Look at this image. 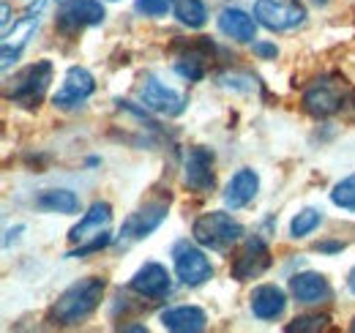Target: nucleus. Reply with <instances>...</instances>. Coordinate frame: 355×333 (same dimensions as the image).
<instances>
[{
	"label": "nucleus",
	"instance_id": "f257e3e1",
	"mask_svg": "<svg viewBox=\"0 0 355 333\" xmlns=\"http://www.w3.org/2000/svg\"><path fill=\"white\" fill-rule=\"evenodd\" d=\"M104 287H107V282L98 279V276H85V279L74 282L69 290L49 306L46 320L52 325H63V328L85 323L90 314L98 309V303L104 298Z\"/></svg>",
	"mask_w": 355,
	"mask_h": 333
},
{
	"label": "nucleus",
	"instance_id": "f03ea898",
	"mask_svg": "<svg viewBox=\"0 0 355 333\" xmlns=\"http://www.w3.org/2000/svg\"><path fill=\"white\" fill-rule=\"evenodd\" d=\"M191 235L200 246L211 251H227L232 244L241 241L243 235V227L224 210H211V213H202L194 227H191Z\"/></svg>",
	"mask_w": 355,
	"mask_h": 333
},
{
	"label": "nucleus",
	"instance_id": "7ed1b4c3",
	"mask_svg": "<svg viewBox=\"0 0 355 333\" xmlns=\"http://www.w3.org/2000/svg\"><path fill=\"white\" fill-rule=\"evenodd\" d=\"M52 83V63L49 60H36L31 66H25L6 90V99L25 107V110H33L44 101L46 87Z\"/></svg>",
	"mask_w": 355,
	"mask_h": 333
},
{
	"label": "nucleus",
	"instance_id": "20e7f679",
	"mask_svg": "<svg viewBox=\"0 0 355 333\" xmlns=\"http://www.w3.org/2000/svg\"><path fill=\"white\" fill-rule=\"evenodd\" d=\"M104 6L101 0H63L55 17V28L66 36H74L85 28L101 25L104 22Z\"/></svg>",
	"mask_w": 355,
	"mask_h": 333
},
{
	"label": "nucleus",
	"instance_id": "39448f33",
	"mask_svg": "<svg viewBox=\"0 0 355 333\" xmlns=\"http://www.w3.org/2000/svg\"><path fill=\"white\" fill-rule=\"evenodd\" d=\"M345 104H347L345 85H339L331 77H322V80L311 83L304 93V110L311 118H331V115L342 112Z\"/></svg>",
	"mask_w": 355,
	"mask_h": 333
},
{
	"label": "nucleus",
	"instance_id": "423d86ee",
	"mask_svg": "<svg viewBox=\"0 0 355 333\" xmlns=\"http://www.w3.org/2000/svg\"><path fill=\"white\" fill-rule=\"evenodd\" d=\"M254 19L268 31H293L304 25L306 11L298 0H257Z\"/></svg>",
	"mask_w": 355,
	"mask_h": 333
},
{
	"label": "nucleus",
	"instance_id": "0eeeda50",
	"mask_svg": "<svg viewBox=\"0 0 355 333\" xmlns=\"http://www.w3.org/2000/svg\"><path fill=\"white\" fill-rule=\"evenodd\" d=\"M173 262H175L178 279L186 287H200L214 276V265L205 257V251H200L197 246H191L189 241H180L173 249Z\"/></svg>",
	"mask_w": 355,
	"mask_h": 333
},
{
	"label": "nucleus",
	"instance_id": "6e6552de",
	"mask_svg": "<svg viewBox=\"0 0 355 333\" xmlns=\"http://www.w3.org/2000/svg\"><path fill=\"white\" fill-rule=\"evenodd\" d=\"M167 210H170V197L167 200H150L139 210H134L132 216L123 221V227H121V244L129 246V244L148 238L167 219Z\"/></svg>",
	"mask_w": 355,
	"mask_h": 333
},
{
	"label": "nucleus",
	"instance_id": "1a4fd4ad",
	"mask_svg": "<svg viewBox=\"0 0 355 333\" xmlns=\"http://www.w3.org/2000/svg\"><path fill=\"white\" fill-rule=\"evenodd\" d=\"M139 101L145 110L150 112H159V115H167V118H175L186 110L189 99L183 93H178L175 87H170L167 83L156 80V77H148L142 87H139Z\"/></svg>",
	"mask_w": 355,
	"mask_h": 333
},
{
	"label": "nucleus",
	"instance_id": "9d476101",
	"mask_svg": "<svg viewBox=\"0 0 355 333\" xmlns=\"http://www.w3.org/2000/svg\"><path fill=\"white\" fill-rule=\"evenodd\" d=\"M270 268V251H268L266 241L263 238H249L243 244V249L238 251V257L232 259V279L235 282H249V279H257L260 273H266Z\"/></svg>",
	"mask_w": 355,
	"mask_h": 333
},
{
	"label": "nucleus",
	"instance_id": "9b49d317",
	"mask_svg": "<svg viewBox=\"0 0 355 333\" xmlns=\"http://www.w3.org/2000/svg\"><path fill=\"white\" fill-rule=\"evenodd\" d=\"M93 90H96V80H93V74H90L88 69L71 66L66 71V77H63V85L52 96V104L58 110H74V107H80L88 99Z\"/></svg>",
	"mask_w": 355,
	"mask_h": 333
},
{
	"label": "nucleus",
	"instance_id": "f8f14e48",
	"mask_svg": "<svg viewBox=\"0 0 355 333\" xmlns=\"http://www.w3.org/2000/svg\"><path fill=\"white\" fill-rule=\"evenodd\" d=\"M183 180L191 191L205 194L214 189V151L197 145L189 151L186 164H183Z\"/></svg>",
	"mask_w": 355,
	"mask_h": 333
},
{
	"label": "nucleus",
	"instance_id": "ddd939ff",
	"mask_svg": "<svg viewBox=\"0 0 355 333\" xmlns=\"http://www.w3.org/2000/svg\"><path fill=\"white\" fill-rule=\"evenodd\" d=\"M129 287H132L137 295H142V298L159 300V298H164L167 292L173 290V279H170V273H167L164 265H159V262H145V265L132 276V284H129Z\"/></svg>",
	"mask_w": 355,
	"mask_h": 333
},
{
	"label": "nucleus",
	"instance_id": "4468645a",
	"mask_svg": "<svg viewBox=\"0 0 355 333\" xmlns=\"http://www.w3.org/2000/svg\"><path fill=\"white\" fill-rule=\"evenodd\" d=\"M211 52H214V44L211 42H194V44H186L183 52L175 58V71L189 80V83H200L208 71V60H211Z\"/></svg>",
	"mask_w": 355,
	"mask_h": 333
},
{
	"label": "nucleus",
	"instance_id": "2eb2a0df",
	"mask_svg": "<svg viewBox=\"0 0 355 333\" xmlns=\"http://www.w3.org/2000/svg\"><path fill=\"white\" fill-rule=\"evenodd\" d=\"M257 191H260V175L254 169L243 166V169H238L227 180V186H224V205L232 210L246 208L257 197Z\"/></svg>",
	"mask_w": 355,
	"mask_h": 333
},
{
	"label": "nucleus",
	"instance_id": "dca6fc26",
	"mask_svg": "<svg viewBox=\"0 0 355 333\" xmlns=\"http://www.w3.org/2000/svg\"><path fill=\"white\" fill-rule=\"evenodd\" d=\"M257 19L252 17V14H246L243 8H232V6H227L222 8V14H219V31H222L224 36H230V39H235V42H254L257 39Z\"/></svg>",
	"mask_w": 355,
	"mask_h": 333
},
{
	"label": "nucleus",
	"instance_id": "f3484780",
	"mask_svg": "<svg viewBox=\"0 0 355 333\" xmlns=\"http://www.w3.org/2000/svg\"><path fill=\"white\" fill-rule=\"evenodd\" d=\"M290 290L295 295L298 303H322L331 298V284L322 273H314V271H304V273H295L290 279Z\"/></svg>",
	"mask_w": 355,
	"mask_h": 333
},
{
	"label": "nucleus",
	"instance_id": "a211bd4d",
	"mask_svg": "<svg viewBox=\"0 0 355 333\" xmlns=\"http://www.w3.org/2000/svg\"><path fill=\"white\" fill-rule=\"evenodd\" d=\"M252 311H254V317L257 320H276V317H282L284 314V309H287V295L282 287H276V284H260L257 290L252 292Z\"/></svg>",
	"mask_w": 355,
	"mask_h": 333
},
{
	"label": "nucleus",
	"instance_id": "6ab92c4d",
	"mask_svg": "<svg viewBox=\"0 0 355 333\" xmlns=\"http://www.w3.org/2000/svg\"><path fill=\"white\" fill-rule=\"evenodd\" d=\"M110 221H112V205H110V203H93L88 208V213L80 219V224L69 232V238H71L74 244H85L90 235L107 232Z\"/></svg>",
	"mask_w": 355,
	"mask_h": 333
},
{
	"label": "nucleus",
	"instance_id": "aec40b11",
	"mask_svg": "<svg viewBox=\"0 0 355 333\" xmlns=\"http://www.w3.org/2000/svg\"><path fill=\"white\" fill-rule=\"evenodd\" d=\"M162 325L175 333H197L208 325V317L197 306H175L162 314Z\"/></svg>",
	"mask_w": 355,
	"mask_h": 333
},
{
	"label": "nucleus",
	"instance_id": "412c9836",
	"mask_svg": "<svg viewBox=\"0 0 355 333\" xmlns=\"http://www.w3.org/2000/svg\"><path fill=\"white\" fill-rule=\"evenodd\" d=\"M36 208L46 210V213H63L71 216L80 210V197L69 189H46L36 197Z\"/></svg>",
	"mask_w": 355,
	"mask_h": 333
},
{
	"label": "nucleus",
	"instance_id": "4be33fe9",
	"mask_svg": "<svg viewBox=\"0 0 355 333\" xmlns=\"http://www.w3.org/2000/svg\"><path fill=\"white\" fill-rule=\"evenodd\" d=\"M173 11L186 28H202L208 22V8L202 0H173Z\"/></svg>",
	"mask_w": 355,
	"mask_h": 333
},
{
	"label": "nucleus",
	"instance_id": "5701e85b",
	"mask_svg": "<svg viewBox=\"0 0 355 333\" xmlns=\"http://www.w3.org/2000/svg\"><path fill=\"white\" fill-rule=\"evenodd\" d=\"M320 221H322V210H314V208L301 210V213L290 221V235H293V238H306L309 232H314V230L320 227Z\"/></svg>",
	"mask_w": 355,
	"mask_h": 333
},
{
	"label": "nucleus",
	"instance_id": "b1692460",
	"mask_svg": "<svg viewBox=\"0 0 355 333\" xmlns=\"http://www.w3.org/2000/svg\"><path fill=\"white\" fill-rule=\"evenodd\" d=\"M331 203L342 210H355V175L342 178L334 191H331Z\"/></svg>",
	"mask_w": 355,
	"mask_h": 333
},
{
	"label": "nucleus",
	"instance_id": "393cba45",
	"mask_svg": "<svg viewBox=\"0 0 355 333\" xmlns=\"http://www.w3.org/2000/svg\"><path fill=\"white\" fill-rule=\"evenodd\" d=\"M331 320H328V314H304V317H295L284 331L287 333H317L322 331L325 325H328Z\"/></svg>",
	"mask_w": 355,
	"mask_h": 333
},
{
	"label": "nucleus",
	"instance_id": "a878e982",
	"mask_svg": "<svg viewBox=\"0 0 355 333\" xmlns=\"http://www.w3.org/2000/svg\"><path fill=\"white\" fill-rule=\"evenodd\" d=\"M134 8L145 17H164L173 8V0H137Z\"/></svg>",
	"mask_w": 355,
	"mask_h": 333
},
{
	"label": "nucleus",
	"instance_id": "bb28decb",
	"mask_svg": "<svg viewBox=\"0 0 355 333\" xmlns=\"http://www.w3.org/2000/svg\"><path fill=\"white\" fill-rule=\"evenodd\" d=\"M110 244H112V235H110V232H101V235H96L90 244H85V246H80V249H74V251H69L66 257H88V254L104 249V246H110Z\"/></svg>",
	"mask_w": 355,
	"mask_h": 333
},
{
	"label": "nucleus",
	"instance_id": "cd10ccee",
	"mask_svg": "<svg viewBox=\"0 0 355 333\" xmlns=\"http://www.w3.org/2000/svg\"><path fill=\"white\" fill-rule=\"evenodd\" d=\"M254 55H260L263 60H270V58H276V55H279V49H276V44L254 42Z\"/></svg>",
	"mask_w": 355,
	"mask_h": 333
},
{
	"label": "nucleus",
	"instance_id": "c85d7f7f",
	"mask_svg": "<svg viewBox=\"0 0 355 333\" xmlns=\"http://www.w3.org/2000/svg\"><path fill=\"white\" fill-rule=\"evenodd\" d=\"M314 249H317V251H325V254H334V251H342V249H345V244H342V241H339V244H317Z\"/></svg>",
	"mask_w": 355,
	"mask_h": 333
},
{
	"label": "nucleus",
	"instance_id": "c756f323",
	"mask_svg": "<svg viewBox=\"0 0 355 333\" xmlns=\"http://www.w3.org/2000/svg\"><path fill=\"white\" fill-rule=\"evenodd\" d=\"M8 19H11V6L3 3V28H8Z\"/></svg>",
	"mask_w": 355,
	"mask_h": 333
},
{
	"label": "nucleus",
	"instance_id": "7c9ffc66",
	"mask_svg": "<svg viewBox=\"0 0 355 333\" xmlns=\"http://www.w3.org/2000/svg\"><path fill=\"white\" fill-rule=\"evenodd\" d=\"M347 287H350V292L355 295V268L350 271V276H347Z\"/></svg>",
	"mask_w": 355,
	"mask_h": 333
},
{
	"label": "nucleus",
	"instance_id": "2f4dec72",
	"mask_svg": "<svg viewBox=\"0 0 355 333\" xmlns=\"http://www.w3.org/2000/svg\"><path fill=\"white\" fill-rule=\"evenodd\" d=\"M314 3H317V6H325V3H328V0H314Z\"/></svg>",
	"mask_w": 355,
	"mask_h": 333
},
{
	"label": "nucleus",
	"instance_id": "473e14b6",
	"mask_svg": "<svg viewBox=\"0 0 355 333\" xmlns=\"http://www.w3.org/2000/svg\"><path fill=\"white\" fill-rule=\"evenodd\" d=\"M350 331H355V320H353V323H350Z\"/></svg>",
	"mask_w": 355,
	"mask_h": 333
}]
</instances>
